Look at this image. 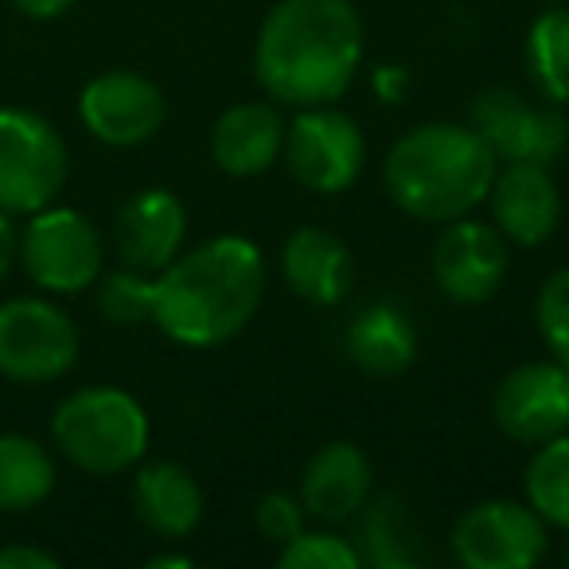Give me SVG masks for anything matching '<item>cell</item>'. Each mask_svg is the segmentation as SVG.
<instances>
[{
  "label": "cell",
  "instance_id": "cell-1",
  "mask_svg": "<svg viewBox=\"0 0 569 569\" xmlns=\"http://www.w3.org/2000/svg\"><path fill=\"white\" fill-rule=\"evenodd\" d=\"M363 63V20L351 0H277L253 43V74L273 102L332 106Z\"/></svg>",
  "mask_w": 569,
  "mask_h": 569
},
{
  "label": "cell",
  "instance_id": "cell-2",
  "mask_svg": "<svg viewBox=\"0 0 569 569\" xmlns=\"http://www.w3.org/2000/svg\"><path fill=\"white\" fill-rule=\"evenodd\" d=\"M266 297V258L242 234L180 250L157 273L152 325L183 348H219L246 332Z\"/></svg>",
  "mask_w": 569,
  "mask_h": 569
},
{
  "label": "cell",
  "instance_id": "cell-3",
  "mask_svg": "<svg viewBox=\"0 0 569 569\" xmlns=\"http://www.w3.org/2000/svg\"><path fill=\"white\" fill-rule=\"evenodd\" d=\"M496 168V152L468 121H426L390 144L382 183L410 219L452 222L488 199Z\"/></svg>",
  "mask_w": 569,
  "mask_h": 569
},
{
  "label": "cell",
  "instance_id": "cell-4",
  "mask_svg": "<svg viewBox=\"0 0 569 569\" xmlns=\"http://www.w3.org/2000/svg\"><path fill=\"white\" fill-rule=\"evenodd\" d=\"M149 413L121 387H82L56 406L51 441L87 476L129 472L149 452Z\"/></svg>",
  "mask_w": 569,
  "mask_h": 569
},
{
  "label": "cell",
  "instance_id": "cell-5",
  "mask_svg": "<svg viewBox=\"0 0 569 569\" xmlns=\"http://www.w3.org/2000/svg\"><path fill=\"white\" fill-rule=\"evenodd\" d=\"M17 261L36 289L51 297H74L94 289V281L102 277L106 242L82 211L48 203L43 211L28 214Z\"/></svg>",
  "mask_w": 569,
  "mask_h": 569
},
{
  "label": "cell",
  "instance_id": "cell-6",
  "mask_svg": "<svg viewBox=\"0 0 569 569\" xmlns=\"http://www.w3.org/2000/svg\"><path fill=\"white\" fill-rule=\"evenodd\" d=\"M71 157L48 118L20 106L0 110V211L32 214L56 203L67 188Z\"/></svg>",
  "mask_w": 569,
  "mask_h": 569
},
{
  "label": "cell",
  "instance_id": "cell-7",
  "mask_svg": "<svg viewBox=\"0 0 569 569\" xmlns=\"http://www.w3.org/2000/svg\"><path fill=\"white\" fill-rule=\"evenodd\" d=\"M79 363V328L48 297H12L0 305V375L20 387H43Z\"/></svg>",
  "mask_w": 569,
  "mask_h": 569
},
{
  "label": "cell",
  "instance_id": "cell-8",
  "mask_svg": "<svg viewBox=\"0 0 569 569\" xmlns=\"http://www.w3.org/2000/svg\"><path fill=\"white\" fill-rule=\"evenodd\" d=\"M284 164L301 188L317 196H340L359 180L367 160L363 129L336 106H305L284 126Z\"/></svg>",
  "mask_w": 569,
  "mask_h": 569
},
{
  "label": "cell",
  "instance_id": "cell-9",
  "mask_svg": "<svg viewBox=\"0 0 569 569\" xmlns=\"http://www.w3.org/2000/svg\"><path fill=\"white\" fill-rule=\"evenodd\" d=\"M546 546L550 527L519 499H483L452 522V553L465 569H530Z\"/></svg>",
  "mask_w": 569,
  "mask_h": 569
},
{
  "label": "cell",
  "instance_id": "cell-10",
  "mask_svg": "<svg viewBox=\"0 0 569 569\" xmlns=\"http://www.w3.org/2000/svg\"><path fill=\"white\" fill-rule=\"evenodd\" d=\"M468 126L483 137L499 164L507 160H530V164H553L566 152L569 121L553 102H530L507 87H491L472 98Z\"/></svg>",
  "mask_w": 569,
  "mask_h": 569
},
{
  "label": "cell",
  "instance_id": "cell-11",
  "mask_svg": "<svg viewBox=\"0 0 569 569\" xmlns=\"http://www.w3.org/2000/svg\"><path fill=\"white\" fill-rule=\"evenodd\" d=\"M79 121L94 141L110 144V149H137L164 129L168 98L149 74L113 67L82 87Z\"/></svg>",
  "mask_w": 569,
  "mask_h": 569
},
{
  "label": "cell",
  "instance_id": "cell-12",
  "mask_svg": "<svg viewBox=\"0 0 569 569\" xmlns=\"http://www.w3.org/2000/svg\"><path fill=\"white\" fill-rule=\"evenodd\" d=\"M433 281L457 305H488L503 289L511 269V242L499 234L496 222L472 214L445 222L433 242Z\"/></svg>",
  "mask_w": 569,
  "mask_h": 569
},
{
  "label": "cell",
  "instance_id": "cell-13",
  "mask_svg": "<svg viewBox=\"0 0 569 569\" xmlns=\"http://www.w3.org/2000/svg\"><path fill=\"white\" fill-rule=\"evenodd\" d=\"M499 433L519 445H542L569 429V371L558 359H530L507 371L491 395Z\"/></svg>",
  "mask_w": 569,
  "mask_h": 569
},
{
  "label": "cell",
  "instance_id": "cell-14",
  "mask_svg": "<svg viewBox=\"0 0 569 569\" xmlns=\"http://www.w3.org/2000/svg\"><path fill=\"white\" fill-rule=\"evenodd\" d=\"M483 203L491 207V222L499 227V234L515 246L550 242L561 222V191L550 176V164H530V160L499 164Z\"/></svg>",
  "mask_w": 569,
  "mask_h": 569
},
{
  "label": "cell",
  "instance_id": "cell-15",
  "mask_svg": "<svg viewBox=\"0 0 569 569\" xmlns=\"http://www.w3.org/2000/svg\"><path fill=\"white\" fill-rule=\"evenodd\" d=\"M188 238V211L168 188H141L113 214V250L121 266L157 277Z\"/></svg>",
  "mask_w": 569,
  "mask_h": 569
},
{
  "label": "cell",
  "instance_id": "cell-16",
  "mask_svg": "<svg viewBox=\"0 0 569 569\" xmlns=\"http://www.w3.org/2000/svg\"><path fill=\"white\" fill-rule=\"evenodd\" d=\"M375 488V468L356 441H328L309 457L301 472V503L317 522H348L367 507Z\"/></svg>",
  "mask_w": 569,
  "mask_h": 569
},
{
  "label": "cell",
  "instance_id": "cell-17",
  "mask_svg": "<svg viewBox=\"0 0 569 569\" xmlns=\"http://www.w3.org/2000/svg\"><path fill=\"white\" fill-rule=\"evenodd\" d=\"M281 277L301 301L336 309L356 284V258L348 242L325 227H301L281 246Z\"/></svg>",
  "mask_w": 569,
  "mask_h": 569
},
{
  "label": "cell",
  "instance_id": "cell-18",
  "mask_svg": "<svg viewBox=\"0 0 569 569\" xmlns=\"http://www.w3.org/2000/svg\"><path fill=\"white\" fill-rule=\"evenodd\" d=\"M284 118L273 102H238L219 113L211 129V157L227 176L250 180L281 160Z\"/></svg>",
  "mask_w": 569,
  "mask_h": 569
},
{
  "label": "cell",
  "instance_id": "cell-19",
  "mask_svg": "<svg viewBox=\"0 0 569 569\" xmlns=\"http://www.w3.org/2000/svg\"><path fill=\"white\" fill-rule=\"evenodd\" d=\"M133 511L152 535L188 538L203 519V488L176 460L137 468L133 476Z\"/></svg>",
  "mask_w": 569,
  "mask_h": 569
},
{
  "label": "cell",
  "instance_id": "cell-20",
  "mask_svg": "<svg viewBox=\"0 0 569 569\" xmlns=\"http://www.w3.org/2000/svg\"><path fill=\"white\" fill-rule=\"evenodd\" d=\"M343 351L359 371L395 379V375L410 371L418 359V328L398 305H367L351 317L348 332H343Z\"/></svg>",
  "mask_w": 569,
  "mask_h": 569
},
{
  "label": "cell",
  "instance_id": "cell-21",
  "mask_svg": "<svg viewBox=\"0 0 569 569\" xmlns=\"http://www.w3.org/2000/svg\"><path fill=\"white\" fill-rule=\"evenodd\" d=\"M56 457L28 433H0V511L24 515L56 491Z\"/></svg>",
  "mask_w": 569,
  "mask_h": 569
},
{
  "label": "cell",
  "instance_id": "cell-22",
  "mask_svg": "<svg viewBox=\"0 0 569 569\" xmlns=\"http://www.w3.org/2000/svg\"><path fill=\"white\" fill-rule=\"evenodd\" d=\"M527 71L546 102L569 106V9L535 17L527 32Z\"/></svg>",
  "mask_w": 569,
  "mask_h": 569
},
{
  "label": "cell",
  "instance_id": "cell-23",
  "mask_svg": "<svg viewBox=\"0 0 569 569\" xmlns=\"http://www.w3.org/2000/svg\"><path fill=\"white\" fill-rule=\"evenodd\" d=\"M522 488H527V503L542 515L546 527L569 530V429L535 445Z\"/></svg>",
  "mask_w": 569,
  "mask_h": 569
},
{
  "label": "cell",
  "instance_id": "cell-24",
  "mask_svg": "<svg viewBox=\"0 0 569 569\" xmlns=\"http://www.w3.org/2000/svg\"><path fill=\"white\" fill-rule=\"evenodd\" d=\"M359 519V538L363 542L356 546L359 558L371 561V566H413V546L410 535H406V515L402 503L395 496H379L356 515Z\"/></svg>",
  "mask_w": 569,
  "mask_h": 569
},
{
  "label": "cell",
  "instance_id": "cell-25",
  "mask_svg": "<svg viewBox=\"0 0 569 569\" xmlns=\"http://www.w3.org/2000/svg\"><path fill=\"white\" fill-rule=\"evenodd\" d=\"M98 289V312L113 328H137L152 325V301H157V277L141 269H113L94 281Z\"/></svg>",
  "mask_w": 569,
  "mask_h": 569
},
{
  "label": "cell",
  "instance_id": "cell-26",
  "mask_svg": "<svg viewBox=\"0 0 569 569\" xmlns=\"http://www.w3.org/2000/svg\"><path fill=\"white\" fill-rule=\"evenodd\" d=\"M277 566L281 569H359L356 542H348L336 530H301L297 538L277 550Z\"/></svg>",
  "mask_w": 569,
  "mask_h": 569
},
{
  "label": "cell",
  "instance_id": "cell-27",
  "mask_svg": "<svg viewBox=\"0 0 569 569\" xmlns=\"http://www.w3.org/2000/svg\"><path fill=\"white\" fill-rule=\"evenodd\" d=\"M535 325L542 343L550 348V359H558L569 371V266L553 269L538 289Z\"/></svg>",
  "mask_w": 569,
  "mask_h": 569
},
{
  "label": "cell",
  "instance_id": "cell-28",
  "mask_svg": "<svg viewBox=\"0 0 569 569\" xmlns=\"http://www.w3.org/2000/svg\"><path fill=\"white\" fill-rule=\"evenodd\" d=\"M305 519H309V511H305L301 496H293V491H266L253 503V527L273 546H284L289 538L301 535Z\"/></svg>",
  "mask_w": 569,
  "mask_h": 569
},
{
  "label": "cell",
  "instance_id": "cell-29",
  "mask_svg": "<svg viewBox=\"0 0 569 569\" xmlns=\"http://www.w3.org/2000/svg\"><path fill=\"white\" fill-rule=\"evenodd\" d=\"M0 569H59V558L43 546H0Z\"/></svg>",
  "mask_w": 569,
  "mask_h": 569
},
{
  "label": "cell",
  "instance_id": "cell-30",
  "mask_svg": "<svg viewBox=\"0 0 569 569\" xmlns=\"http://www.w3.org/2000/svg\"><path fill=\"white\" fill-rule=\"evenodd\" d=\"M375 90L382 102H402V94L410 90V71L406 67H379L375 71Z\"/></svg>",
  "mask_w": 569,
  "mask_h": 569
},
{
  "label": "cell",
  "instance_id": "cell-31",
  "mask_svg": "<svg viewBox=\"0 0 569 569\" xmlns=\"http://www.w3.org/2000/svg\"><path fill=\"white\" fill-rule=\"evenodd\" d=\"M17 258H20V230L9 211H0V281L9 277V269L17 266Z\"/></svg>",
  "mask_w": 569,
  "mask_h": 569
},
{
  "label": "cell",
  "instance_id": "cell-32",
  "mask_svg": "<svg viewBox=\"0 0 569 569\" xmlns=\"http://www.w3.org/2000/svg\"><path fill=\"white\" fill-rule=\"evenodd\" d=\"M79 0H12V9L28 20H59L63 12H71Z\"/></svg>",
  "mask_w": 569,
  "mask_h": 569
},
{
  "label": "cell",
  "instance_id": "cell-33",
  "mask_svg": "<svg viewBox=\"0 0 569 569\" xmlns=\"http://www.w3.org/2000/svg\"><path fill=\"white\" fill-rule=\"evenodd\" d=\"M144 566L149 569H191V558L188 553H152Z\"/></svg>",
  "mask_w": 569,
  "mask_h": 569
},
{
  "label": "cell",
  "instance_id": "cell-34",
  "mask_svg": "<svg viewBox=\"0 0 569 569\" xmlns=\"http://www.w3.org/2000/svg\"><path fill=\"white\" fill-rule=\"evenodd\" d=\"M566 561H569V542H566Z\"/></svg>",
  "mask_w": 569,
  "mask_h": 569
}]
</instances>
